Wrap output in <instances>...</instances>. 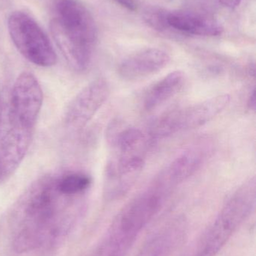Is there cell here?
<instances>
[{
	"mask_svg": "<svg viewBox=\"0 0 256 256\" xmlns=\"http://www.w3.org/2000/svg\"><path fill=\"white\" fill-rule=\"evenodd\" d=\"M166 26L167 30L193 36H218L223 31L221 24L214 18L191 10H167Z\"/></svg>",
	"mask_w": 256,
	"mask_h": 256,
	"instance_id": "cell-14",
	"label": "cell"
},
{
	"mask_svg": "<svg viewBox=\"0 0 256 256\" xmlns=\"http://www.w3.org/2000/svg\"><path fill=\"white\" fill-rule=\"evenodd\" d=\"M249 109L255 111V90L253 88L250 96H249V102H248Z\"/></svg>",
	"mask_w": 256,
	"mask_h": 256,
	"instance_id": "cell-21",
	"label": "cell"
},
{
	"mask_svg": "<svg viewBox=\"0 0 256 256\" xmlns=\"http://www.w3.org/2000/svg\"><path fill=\"white\" fill-rule=\"evenodd\" d=\"M56 19L69 33L91 46L97 40L96 22L88 9L80 0H58Z\"/></svg>",
	"mask_w": 256,
	"mask_h": 256,
	"instance_id": "cell-10",
	"label": "cell"
},
{
	"mask_svg": "<svg viewBox=\"0 0 256 256\" xmlns=\"http://www.w3.org/2000/svg\"><path fill=\"white\" fill-rule=\"evenodd\" d=\"M170 56L163 50L149 48L129 56L118 67V74L126 80L144 79L163 69Z\"/></svg>",
	"mask_w": 256,
	"mask_h": 256,
	"instance_id": "cell-12",
	"label": "cell"
},
{
	"mask_svg": "<svg viewBox=\"0 0 256 256\" xmlns=\"http://www.w3.org/2000/svg\"><path fill=\"white\" fill-rule=\"evenodd\" d=\"M109 94L110 86L106 80L99 78L92 81L69 102L65 110V124L75 130L82 129L102 108Z\"/></svg>",
	"mask_w": 256,
	"mask_h": 256,
	"instance_id": "cell-7",
	"label": "cell"
},
{
	"mask_svg": "<svg viewBox=\"0 0 256 256\" xmlns=\"http://www.w3.org/2000/svg\"><path fill=\"white\" fill-rule=\"evenodd\" d=\"M221 4L230 8H234L238 6L243 0H219Z\"/></svg>",
	"mask_w": 256,
	"mask_h": 256,
	"instance_id": "cell-20",
	"label": "cell"
},
{
	"mask_svg": "<svg viewBox=\"0 0 256 256\" xmlns=\"http://www.w3.org/2000/svg\"><path fill=\"white\" fill-rule=\"evenodd\" d=\"M92 178L88 174L81 172L70 173L57 177V186L60 194L66 196L81 195L91 186Z\"/></svg>",
	"mask_w": 256,
	"mask_h": 256,
	"instance_id": "cell-17",
	"label": "cell"
},
{
	"mask_svg": "<svg viewBox=\"0 0 256 256\" xmlns=\"http://www.w3.org/2000/svg\"><path fill=\"white\" fill-rule=\"evenodd\" d=\"M7 25L14 44L24 58L39 67L57 64V54L49 38L28 14L21 10L12 12Z\"/></svg>",
	"mask_w": 256,
	"mask_h": 256,
	"instance_id": "cell-5",
	"label": "cell"
},
{
	"mask_svg": "<svg viewBox=\"0 0 256 256\" xmlns=\"http://www.w3.org/2000/svg\"><path fill=\"white\" fill-rule=\"evenodd\" d=\"M14 112L24 124L35 128L43 104L42 87L33 74L22 72L18 75L9 92Z\"/></svg>",
	"mask_w": 256,
	"mask_h": 256,
	"instance_id": "cell-8",
	"label": "cell"
},
{
	"mask_svg": "<svg viewBox=\"0 0 256 256\" xmlns=\"http://www.w3.org/2000/svg\"><path fill=\"white\" fill-rule=\"evenodd\" d=\"M57 177L44 176L33 182L18 200L14 218L17 226L14 249L18 252L33 250L62 236L70 226L67 201L73 197L60 194Z\"/></svg>",
	"mask_w": 256,
	"mask_h": 256,
	"instance_id": "cell-1",
	"label": "cell"
},
{
	"mask_svg": "<svg viewBox=\"0 0 256 256\" xmlns=\"http://www.w3.org/2000/svg\"><path fill=\"white\" fill-rule=\"evenodd\" d=\"M256 180L243 183L222 207L198 245L197 256H216L255 208Z\"/></svg>",
	"mask_w": 256,
	"mask_h": 256,
	"instance_id": "cell-2",
	"label": "cell"
},
{
	"mask_svg": "<svg viewBox=\"0 0 256 256\" xmlns=\"http://www.w3.org/2000/svg\"><path fill=\"white\" fill-rule=\"evenodd\" d=\"M210 152L207 144H195L174 158L155 178L170 190L193 176L204 164Z\"/></svg>",
	"mask_w": 256,
	"mask_h": 256,
	"instance_id": "cell-11",
	"label": "cell"
},
{
	"mask_svg": "<svg viewBox=\"0 0 256 256\" xmlns=\"http://www.w3.org/2000/svg\"><path fill=\"white\" fill-rule=\"evenodd\" d=\"M113 1L131 12H135L137 10V3L135 2V0H113Z\"/></svg>",
	"mask_w": 256,
	"mask_h": 256,
	"instance_id": "cell-19",
	"label": "cell"
},
{
	"mask_svg": "<svg viewBox=\"0 0 256 256\" xmlns=\"http://www.w3.org/2000/svg\"><path fill=\"white\" fill-rule=\"evenodd\" d=\"M231 102L224 94L182 109L168 112L154 122L150 136L154 140L165 138L181 131L201 127L222 112Z\"/></svg>",
	"mask_w": 256,
	"mask_h": 256,
	"instance_id": "cell-6",
	"label": "cell"
},
{
	"mask_svg": "<svg viewBox=\"0 0 256 256\" xmlns=\"http://www.w3.org/2000/svg\"><path fill=\"white\" fill-rule=\"evenodd\" d=\"M50 30L69 66L78 72L86 70L91 62L94 46L69 33L56 18L51 20Z\"/></svg>",
	"mask_w": 256,
	"mask_h": 256,
	"instance_id": "cell-13",
	"label": "cell"
},
{
	"mask_svg": "<svg viewBox=\"0 0 256 256\" xmlns=\"http://www.w3.org/2000/svg\"><path fill=\"white\" fill-rule=\"evenodd\" d=\"M167 10L158 7L147 8L144 13L146 22L158 31L167 30Z\"/></svg>",
	"mask_w": 256,
	"mask_h": 256,
	"instance_id": "cell-18",
	"label": "cell"
},
{
	"mask_svg": "<svg viewBox=\"0 0 256 256\" xmlns=\"http://www.w3.org/2000/svg\"><path fill=\"white\" fill-rule=\"evenodd\" d=\"M168 194L153 182L123 208L113 225L111 256H124L138 233L159 212Z\"/></svg>",
	"mask_w": 256,
	"mask_h": 256,
	"instance_id": "cell-3",
	"label": "cell"
},
{
	"mask_svg": "<svg viewBox=\"0 0 256 256\" xmlns=\"http://www.w3.org/2000/svg\"><path fill=\"white\" fill-rule=\"evenodd\" d=\"M9 92L0 93V183L9 180L23 162L34 132L14 112Z\"/></svg>",
	"mask_w": 256,
	"mask_h": 256,
	"instance_id": "cell-4",
	"label": "cell"
},
{
	"mask_svg": "<svg viewBox=\"0 0 256 256\" xmlns=\"http://www.w3.org/2000/svg\"><path fill=\"white\" fill-rule=\"evenodd\" d=\"M144 155L115 152L105 168V194L116 198L126 194L142 172Z\"/></svg>",
	"mask_w": 256,
	"mask_h": 256,
	"instance_id": "cell-9",
	"label": "cell"
},
{
	"mask_svg": "<svg viewBox=\"0 0 256 256\" xmlns=\"http://www.w3.org/2000/svg\"><path fill=\"white\" fill-rule=\"evenodd\" d=\"M179 238L178 230L168 228L150 239L135 256H166L177 245Z\"/></svg>",
	"mask_w": 256,
	"mask_h": 256,
	"instance_id": "cell-16",
	"label": "cell"
},
{
	"mask_svg": "<svg viewBox=\"0 0 256 256\" xmlns=\"http://www.w3.org/2000/svg\"><path fill=\"white\" fill-rule=\"evenodd\" d=\"M184 74L175 70L168 74L150 87L144 97V106L147 111L156 109L174 97L183 87Z\"/></svg>",
	"mask_w": 256,
	"mask_h": 256,
	"instance_id": "cell-15",
	"label": "cell"
}]
</instances>
